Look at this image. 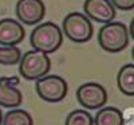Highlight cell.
Returning <instances> with one entry per match:
<instances>
[{
	"label": "cell",
	"mask_w": 134,
	"mask_h": 125,
	"mask_svg": "<svg viewBox=\"0 0 134 125\" xmlns=\"http://www.w3.org/2000/svg\"><path fill=\"white\" fill-rule=\"evenodd\" d=\"M30 42L34 50L51 54L62 46L63 32L52 22H44L32 30Z\"/></svg>",
	"instance_id": "6da1fadb"
},
{
	"label": "cell",
	"mask_w": 134,
	"mask_h": 125,
	"mask_svg": "<svg viewBox=\"0 0 134 125\" xmlns=\"http://www.w3.org/2000/svg\"><path fill=\"white\" fill-rule=\"evenodd\" d=\"M129 28L121 22H110L98 32L99 46L107 53H119L129 44Z\"/></svg>",
	"instance_id": "7a4b0ae2"
},
{
	"label": "cell",
	"mask_w": 134,
	"mask_h": 125,
	"mask_svg": "<svg viewBox=\"0 0 134 125\" xmlns=\"http://www.w3.org/2000/svg\"><path fill=\"white\" fill-rule=\"evenodd\" d=\"M50 69L51 61L48 55L38 50L27 51L19 62V73L28 81H38L42 77L47 75Z\"/></svg>",
	"instance_id": "3957f363"
},
{
	"label": "cell",
	"mask_w": 134,
	"mask_h": 125,
	"mask_svg": "<svg viewBox=\"0 0 134 125\" xmlns=\"http://www.w3.org/2000/svg\"><path fill=\"white\" fill-rule=\"evenodd\" d=\"M64 35L71 42L75 43H85L88 42L93 37V24L90 19L85 14L81 12H71L63 19V30Z\"/></svg>",
	"instance_id": "277c9868"
},
{
	"label": "cell",
	"mask_w": 134,
	"mask_h": 125,
	"mask_svg": "<svg viewBox=\"0 0 134 125\" xmlns=\"http://www.w3.org/2000/svg\"><path fill=\"white\" fill-rule=\"evenodd\" d=\"M38 96L47 102H60L67 96V82L59 75H44L36 81Z\"/></svg>",
	"instance_id": "5b68a950"
},
{
	"label": "cell",
	"mask_w": 134,
	"mask_h": 125,
	"mask_svg": "<svg viewBox=\"0 0 134 125\" xmlns=\"http://www.w3.org/2000/svg\"><path fill=\"white\" fill-rule=\"evenodd\" d=\"M76 100L86 109H100L107 102V92L97 82H87L78 87Z\"/></svg>",
	"instance_id": "8992f818"
},
{
	"label": "cell",
	"mask_w": 134,
	"mask_h": 125,
	"mask_svg": "<svg viewBox=\"0 0 134 125\" xmlns=\"http://www.w3.org/2000/svg\"><path fill=\"white\" fill-rule=\"evenodd\" d=\"M46 14V6L42 0H19L16 4L18 19L27 26L38 24Z\"/></svg>",
	"instance_id": "52a82bcc"
},
{
	"label": "cell",
	"mask_w": 134,
	"mask_h": 125,
	"mask_svg": "<svg viewBox=\"0 0 134 125\" xmlns=\"http://www.w3.org/2000/svg\"><path fill=\"white\" fill-rule=\"evenodd\" d=\"M85 15L98 23H110L115 18V8L110 0H86L83 4Z\"/></svg>",
	"instance_id": "ba28073f"
},
{
	"label": "cell",
	"mask_w": 134,
	"mask_h": 125,
	"mask_svg": "<svg viewBox=\"0 0 134 125\" xmlns=\"http://www.w3.org/2000/svg\"><path fill=\"white\" fill-rule=\"evenodd\" d=\"M19 84V77H2L0 78V105L4 108H18L23 94L16 87Z\"/></svg>",
	"instance_id": "9c48e42d"
},
{
	"label": "cell",
	"mask_w": 134,
	"mask_h": 125,
	"mask_svg": "<svg viewBox=\"0 0 134 125\" xmlns=\"http://www.w3.org/2000/svg\"><path fill=\"white\" fill-rule=\"evenodd\" d=\"M26 31L20 22L4 18L0 19V44L2 46H16L24 39Z\"/></svg>",
	"instance_id": "30bf717a"
},
{
	"label": "cell",
	"mask_w": 134,
	"mask_h": 125,
	"mask_svg": "<svg viewBox=\"0 0 134 125\" xmlns=\"http://www.w3.org/2000/svg\"><path fill=\"white\" fill-rule=\"evenodd\" d=\"M117 86L119 92L125 96H134V65L127 63L119 69L117 75Z\"/></svg>",
	"instance_id": "8fae6325"
},
{
	"label": "cell",
	"mask_w": 134,
	"mask_h": 125,
	"mask_svg": "<svg viewBox=\"0 0 134 125\" xmlns=\"http://www.w3.org/2000/svg\"><path fill=\"white\" fill-rule=\"evenodd\" d=\"M94 125H124V114L114 106H103L97 112Z\"/></svg>",
	"instance_id": "7c38bea8"
},
{
	"label": "cell",
	"mask_w": 134,
	"mask_h": 125,
	"mask_svg": "<svg viewBox=\"0 0 134 125\" xmlns=\"http://www.w3.org/2000/svg\"><path fill=\"white\" fill-rule=\"evenodd\" d=\"M3 125H34L32 116L23 109H12L3 116Z\"/></svg>",
	"instance_id": "4fadbf2b"
},
{
	"label": "cell",
	"mask_w": 134,
	"mask_h": 125,
	"mask_svg": "<svg viewBox=\"0 0 134 125\" xmlns=\"http://www.w3.org/2000/svg\"><path fill=\"white\" fill-rule=\"evenodd\" d=\"M21 59V51L16 46H0V65H16Z\"/></svg>",
	"instance_id": "5bb4252c"
},
{
	"label": "cell",
	"mask_w": 134,
	"mask_h": 125,
	"mask_svg": "<svg viewBox=\"0 0 134 125\" xmlns=\"http://www.w3.org/2000/svg\"><path fill=\"white\" fill-rule=\"evenodd\" d=\"M64 125H94V118L83 109L72 110L66 118Z\"/></svg>",
	"instance_id": "9a60e30c"
},
{
	"label": "cell",
	"mask_w": 134,
	"mask_h": 125,
	"mask_svg": "<svg viewBox=\"0 0 134 125\" xmlns=\"http://www.w3.org/2000/svg\"><path fill=\"white\" fill-rule=\"evenodd\" d=\"M114 8L122 9V11H130L134 8V0H110Z\"/></svg>",
	"instance_id": "2e32d148"
},
{
	"label": "cell",
	"mask_w": 134,
	"mask_h": 125,
	"mask_svg": "<svg viewBox=\"0 0 134 125\" xmlns=\"http://www.w3.org/2000/svg\"><path fill=\"white\" fill-rule=\"evenodd\" d=\"M129 35H130V38L134 40V18H133L131 23H130V27H129Z\"/></svg>",
	"instance_id": "e0dca14e"
},
{
	"label": "cell",
	"mask_w": 134,
	"mask_h": 125,
	"mask_svg": "<svg viewBox=\"0 0 134 125\" xmlns=\"http://www.w3.org/2000/svg\"><path fill=\"white\" fill-rule=\"evenodd\" d=\"M124 125H134V118H131V120H129L126 124H124Z\"/></svg>",
	"instance_id": "ac0fdd59"
},
{
	"label": "cell",
	"mask_w": 134,
	"mask_h": 125,
	"mask_svg": "<svg viewBox=\"0 0 134 125\" xmlns=\"http://www.w3.org/2000/svg\"><path fill=\"white\" fill-rule=\"evenodd\" d=\"M3 122V113H2V109H0V125Z\"/></svg>",
	"instance_id": "d6986e66"
},
{
	"label": "cell",
	"mask_w": 134,
	"mask_h": 125,
	"mask_svg": "<svg viewBox=\"0 0 134 125\" xmlns=\"http://www.w3.org/2000/svg\"><path fill=\"white\" fill-rule=\"evenodd\" d=\"M131 55H133V59H134V47H133V50H131Z\"/></svg>",
	"instance_id": "ffe728a7"
}]
</instances>
